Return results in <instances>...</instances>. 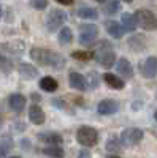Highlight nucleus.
<instances>
[{
    "instance_id": "21",
    "label": "nucleus",
    "mask_w": 157,
    "mask_h": 158,
    "mask_svg": "<svg viewBox=\"0 0 157 158\" xmlns=\"http://www.w3.org/2000/svg\"><path fill=\"white\" fill-rule=\"evenodd\" d=\"M57 40H59V43L62 46L70 44L73 41V32H72V29L70 27H62L60 32H59V35H57Z\"/></svg>"
},
{
    "instance_id": "24",
    "label": "nucleus",
    "mask_w": 157,
    "mask_h": 158,
    "mask_svg": "<svg viewBox=\"0 0 157 158\" xmlns=\"http://www.w3.org/2000/svg\"><path fill=\"white\" fill-rule=\"evenodd\" d=\"M129 46L132 48V51H135V52H140V51H145L146 49L145 40H143L141 36H138V35H135V36H132V38L129 40Z\"/></svg>"
},
{
    "instance_id": "8",
    "label": "nucleus",
    "mask_w": 157,
    "mask_h": 158,
    "mask_svg": "<svg viewBox=\"0 0 157 158\" xmlns=\"http://www.w3.org/2000/svg\"><path fill=\"white\" fill-rule=\"evenodd\" d=\"M119 111V104L114 100H102L97 104V112L100 115H113Z\"/></svg>"
},
{
    "instance_id": "2",
    "label": "nucleus",
    "mask_w": 157,
    "mask_h": 158,
    "mask_svg": "<svg viewBox=\"0 0 157 158\" xmlns=\"http://www.w3.org/2000/svg\"><path fill=\"white\" fill-rule=\"evenodd\" d=\"M94 59L97 60L98 65H102V67L105 68H110L114 65V60H116V52L113 49V44L110 41H107V40H103V41H100L94 51Z\"/></svg>"
},
{
    "instance_id": "5",
    "label": "nucleus",
    "mask_w": 157,
    "mask_h": 158,
    "mask_svg": "<svg viewBox=\"0 0 157 158\" xmlns=\"http://www.w3.org/2000/svg\"><path fill=\"white\" fill-rule=\"evenodd\" d=\"M67 19H68V15L63 10H52L49 11V15L46 18V27L49 32H56L65 24Z\"/></svg>"
},
{
    "instance_id": "34",
    "label": "nucleus",
    "mask_w": 157,
    "mask_h": 158,
    "mask_svg": "<svg viewBox=\"0 0 157 158\" xmlns=\"http://www.w3.org/2000/svg\"><path fill=\"white\" fill-rule=\"evenodd\" d=\"M80 158H90V156H89V155H87L86 152H83V153L80 155Z\"/></svg>"
},
{
    "instance_id": "25",
    "label": "nucleus",
    "mask_w": 157,
    "mask_h": 158,
    "mask_svg": "<svg viewBox=\"0 0 157 158\" xmlns=\"http://www.w3.org/2000/svg\"><path fill=\"white\" fill-rule=\"evenodd\" d=\"M122 146H124L122 141L117 138V136H110L108 141H107V146H105V147H107L108 152H119V150L122 149Z\"/></svg>"
},
{
    "instance_id": "13",
    "label": "nucleus",
    "mask_w": 157,
    "mask_h": 158,
    "mask_svg": "<svg viewBox=\"0 0 157 158\" xmlns=\"http://www.w3.org/2000/svg\"><path fill=\"white\" fill-rule=\"evenodd\" d=\"M116 71L124 77H129V79L133 77V67L130 65V62L125 57H121L116 62Z\"/></svg>"
},
{
    "instance_id": "3",
    "label": "nucleus",
    "mask_w": 157,
    "mask_h": 158,
    "mask_svg": "<svg viewBox=\"0 0 157 158\" xmlns=\"http://www.w3.org/2000/svg\"><path fill=\"white\" fill-rule=\"evenodd\" d=\"M76 141L80 142L83 147H92L98 142V133L94 127L83 125L76 130Z\"/></svg>"
},
{
    "instance_id": "30",
    "label": "nucleus",
    "mask_w": 157,
    "mask_h": 158,
    "mask_svg": "<svg viewBox=\"0 0 157 158\" xmlns=\"http://www.w3.org/2000/svg\"><path fill=\"white\" fill-rule=\"evenodd\" d=\"M30 6L35 10H45L48 6V0H30Z\"/></svg>"
},
{
    "instance_id": "12",
    "label": "nucleus",
    "mask_w": 157,
    "mask_h": 158,
    "mask_svg": "<svg viewBox=\"0 0 157 158\" xmlns=\"http://www.w3.org/2000/svg\"><path fill=\"white\" fill-rule=\"evenodd\" d=\"M38 139L46 142L48 146H60L63 142V138L59 133H56V131H45V133H40L38 135Z\"/></svg>"
},
{
    "instance_id": "7",
    "label": "nucleus",
    "mask_w": 157,
    "mask_h": 158,
    "mask_svg": "<svg viewBox=\"0 0 157 158\" xmlns=\"http://www.w3.org/2000/svg\"><path fill=\"white\" fill-rule=\"evenodd\" d=\"M98 35V27L95 24H81L80 25V43L83 46H89L95 41Z\"/></svg>"
},
{
    "instance_id": "10",
    "label": "nucleus",
    "mask_w": 157,
    "mask_h": 158,
    "mask_svg": "<svg viewBox=\"0 0 157 158\" xmlns=\"http://www.w3.org/2000/svg\"><path fill=\"white\" fill-rule=\"evenodd\" d=\"M140 68H141V73L145 77H148V79L155 77L157 76V57L149 56L145 60V63H143V67H140Z\"/></svg>"
},
{
    "instance_id": "39",
    "label": "nucleus",
    "mask_w": 157,
    "mask_h": 158,
    "mask_svg": "<svg viewBox=\"0 0 157 158\" xmlns=\"http://www.w3.org/2000/svg\"><path fill=\"white\" fill-rule=\"evenodd\" d=\"M154 118H155V120H157V111L154 112Z\"/></svg>"
},
{
    "instance_id": "26",
    "label": "nucleus",
    "mask_w": 157,
    "mask_h": 158,
    "mask_svg": "<svg viewBox=\"0 0 157 158\" xmlns=\"http://www.w3.org/2000/svg\"><path fill=\"white\" fill-rule=\"evenodd\" d=\"M121 11V2L119 0H107L105 3V13L107 15H116Z\"/></svg>"
},
{
    "instance_id": "28",
    "label": "nucleus",
    "mask_w": 157,
    "mask_h": 158,
    "mask_svg": "<svg viewBox=\"0 0 157 158\" xmlns=\"http://www.w3.org/2000/svg\"><path fill=\"white\" fill-rule=\"evenodd\" d=\"M0 70L5 73H10L13 70V62L8 57H5L3 54H0Z\"/></svg>"
},
{
    "instance_id": "29",
    "label": "nucleus",
    "mask_w": 157,
    "mask_h": 158,
    "mask_svg": "<svg viewBox=\"0 0 157 158\" xmlns=\"http://www.w3.org/2000/svg\"><path fill=\"white\" fill-rule=\"evenodd\" d=\"M19 44H21V41H13V43H5L2 48H3V49H7V51L15 52V54H21L24 48H16V46H19Z\"/></svg>"
},
{
    "instance_id": "19",
    "label": "nucleus",
    "mask_w": 157,
    "mask_h": 158,
    "mask_svg": "<svg viewBox=\"0 0 157 158\" xmlns=\"http://www.w3.org/2000/svg\"><path fill=\"white\" fill-rule=\"evenodd\" d=\"M59 87V82L52 76H45L40 79V89L45 92H56Z\"/></svg>"
},
{
    "instance_id": "22",
    "label": "nucleus",
    "mask_w": 157,
    "mask_h": 158,
    "mask_svg": "<svg viewBox=\"0 0 157 158\" xmlns=\"http://www.w3.org/2000/svg\"><path fill=\"white\" fill-rule=\"evenodd\" d=\"M43 153L51 158H63L65 156V150L60 146H48L43 149Z\"/></svg>"
},
{
    "instance_id": "16",
    "label": "nucleus",
    "mask_w": 157,
    "mask_h": 158,
    "mask_svg": "<svg viewBox=\"0 0 157 158\" xmlns=\"http://www.w3.org/2000/svg\"><path fill=\"white\" fill-rule=\"evenodd\" d=\"M121 24L125 32H135L137 27H138V22H137V18L132 13H124L122 18H121Z\"/></svg>"
},
{
    "instance_id": "17",
    "label": "nucleus",
    "mask_w": 157,
    "mask_h": 158,
    "mask_svg": "<svg viewBox=\"0 0 157 158\" xmlns=\"http://www.w3.org/2000/svg\"><path fill=\"white\" fill-rule=\"evenodd\" d=\"M103 79H105V82H107V85H110L114 90H122L124 85H125L122 79L117 76V74H114V73H105Z\"/></svg>"
},
{
    "instance_id": "9",
    "label": "nucleus",
    "mask_w": 157,
    "mask_h": 158,
    "mask_svg": "<svg viewBox=\"0 0 157 158\" xmlns=\"http://www.w3.org/2000/svg\"><path fill=\"white\" fill-rule=\"evenodd\" d=\"M70 85L78 92H86L89 89V82L86 81V77L78 71H70Z\"/></svg>"
},
{
    "instance_id": "11",
    "label": "nucleus",
    "mask_w": 157,
    "mask_h": 158,
    "mask_svg": "<svg viewBox=\"0 0 157 158\" xmlns=\"http://www.w3.org/2000/svg\"><path fill=\"white\" fill-rule=\"evenodd\" d=\"M29 120L33 125H43L46 120V115L43 112V109L38 106V104H32L29 108Z\"/></svg>"
},
{
    "instance_id": "23",
    "label": "nucleus",
    "mask_w": 157,
    "mask_h": 158,
    "mask_svg": "<svg viewBox=\"0 0 157 158\" xmlns=\"http://www.w3.org/2000/svg\"><path fill=\"white\" fill-rule=\"evenodd\" d=\"M13 149V139L10 136L0 138V156H7Z\"/></svg>"
},
{
    "instance_id": "6",
    "label": "nucleus",
    "mask_w": 157,
    "mask_h": 158,
    "mask_svg": "<svg viewBox=\"0 0 157 158\" xmlns=\"http://www.w3.org/2000/svg\"><path fill=\"white\" fill-rule=\"evenodd\" d=\"M143 136H145L143 130L135 128V127H130V128H125L122 133H121V141H122L124 146H127V147H133V146H137V144L141 142Z\"/></svg>"
},
{
    "instance_id": "36",
    "label": "nucleus",
    "mask_w": 157,
    "mask_h": 158,
    "mask_svg": "<svg viewBox=\"0 0 157 158\" xmlns=\"http://www.w3.org/2000/svg\"><path fill=\"white\" fill-rule=\"evenodd\" d=\"M95 2H98V3H103V2H107V0H95Z\"/></svg>"
},
{
    "instance_id": "1",
    "label": "nucleus",
    "mask_w": 157,
    "mask_h": 158,
    "mask_svg": "<svg viewBox=\"0 0 157 158\" xmlns=\"http://www.w3.org/2000/svg\"><path fill=\"white\" fill-rule=\"evenodd\" d=\"M30 59L35 60L41 67H52V68H62L65 65V59L56 51L45 49V48H32L30 49Z\"/></svg>"
},
{
    "instance_id": "4",
    "label": "nucleus",
    "mask_w": 157,
    "mask_h": 158,
    "mask_svg": "<svg viewBox=\"0 0 157 158\" xmlns=\"http://www.w3.org/2000/svg\"><path fill=\"white\" fill-rule=\"evenodd\" d=\"M135 18H137V22L138 25L143 29V30H157V16L154 15L152 11L149 10H138L135 13Z\"/></svg>"
},
{
    "instance_id": "31",
    "label": "nucleus",
    "mask_w": 157,
    "mask_h": 158,
    "mask_svg": "<svg viewBox=\"0 0 157 158\" xmlns=\"http://www.w3.org/2000/svg\"><path fill=\"white\" fill-rule=\"evenodd\" d=\"M89 84L92 87H97V73L95 71H90L89 73Z\"/></svg>"
},
{
    "instance_id": "37",
    "label": "nucleus",
    "mask_w": 157,
    "mask_h": 158,
    "mask_svg": "<svg viewBox=\"0 0 157 158\" xmlns=\"http://www.w3.org/2000/svg\"><path fill=\"white\" fill-rule=\"evenodd\" d=\"M124 2H125V3H132V2H133V0H124Z\"/></svg>"
},
{
    "instance_id": "35",
    "label": "nucleus",
    "mask_w": 157,
    "mask_h": 158,
    "mask_svg": "<svg viewBox=\"0 0 157 158\" xmlns=\"http://www.w3.org/2000/svg\"><path fill=\"white\" fill-rule=\"evenodd\" d=\"M108 158H121V156H117V155H110Z\"/></svg>"
},
{
    "instance_id": "15",
    "label": "nucleus",
    "mask_w": 157,
    "mask_h": 158,
    "mask_svg": "<svg viewBox=\"0 0 157 158\" xmlns=\"http://www.w3.org/2000/svg\"><path fill=\"white\" fill-rule=\"evenodd\" d=\"M18 71H19L21 77L27 79V81H32V79H35L38 76V70L30 63H21L18 67Z\"/></svg>"
},
{
    "instance_id": "18",
    "label": "nucleus",
    "mask_w": 157,
    "mask_h": 158,
    "mask_svg": "<svg viewBox=\"0 0 157 158\" xmlns=\"http://www.w3.org/2000/svg\"><path fill=\"white\" fill-rule=\"evenodd\" d=\"M107 32L113 36V38H122L124 36V27H122V24L119 22H116V21H108L107 22Z\"/></svg>"
},
{
    "instance_id": "40",
    "label": "nucleus",
    "mask_w": 157,
    "mask_h": 158,
    "mask_svg": "<svg viewBox=\"0 0 157 158\" xmlns=\"http://www.w3.org/2000/svg\"><path fill=\"white\" fill-rule=\"evenodd\" d=\"M0 18H2V6H0Z\"/></svg>"
},
{
    "instance_id": "33",
    "label": "nucleus",
    "mask_w": 157,
    "mask_h": 158,
    "mask_svg": "<svg viewBox=\"0 0 157 158\" xmlns=\"http://www.w3.org/2000/svg\"><path fill=\"white\" fill-rule=\"evenodd\" d=\"M32 98H33L35 101H38V100H41V97L38 95V94H32Z\"/></svg>"
},
{
    "instance_id": "38",
    "label": "nucleus",
    "mask_w": 157,
    "mask_h": 158,
    "mask_svg": "<svg viewBox=\"0 0 157 158\" xmlns=\"http://www.w3.org/2000/svg\"><path fill=\"white\" fill-rule=\"evenodd\" d=\"M2 123H3V120H2V117H0V128H2Z\"/></svg>"
},
{
    "instance_id": "27",
    "label": "nucleus",
    "mask_w": 157,
    "mask_h": 158,
    "mask_svg": "<svg viewBox=\"0 0 157 158\" xmlns=\"http://www.w3.org/2000/svg\"><path fill=\"white\" fill-rule=\"evenodd\" d=\"M72 57L75 60L87 62L90 59H94V52H89V51H75V52H72Z\"/></svg>"
},
{
    "instance_id": "32",
    "label": "nucleus",
    "mask_w": 157,
    "mask_h": 158,
    "mask_svg": "<svg viewBox=\"0 0 157 158\" xmlns=\"http://www.w3.org/2000/svg\"><path fill=\"white\" fill-rule=\"evenodd\" d=\"M57 3L60 5H65V6H68V5H73V0H56Z\"/></svg>"
},
{
    "instance_id": "41",
    "label": "nucleus",
    "mask_w": 157,
    "mask_h": 158,
    "mask_svg": "<svg viewBox=\"0 0 157 158\" xmlns=\"http://www.w3.org/2000/svg\"><path fill=\"white\" fill-rule=\"evenodd\" d=\"M11 158H21V156H11Z\"/></svg>"
},
{
    "instance_id": "20",
    "label": "nucleus",
    "mask_w": 157,
    "mask_h": 158,
    "mask_svg": "<svg viewBox=\"0 0 157 158\" xmlns=\"http://www.w3.org/2000/svg\"><path fill=\"white\" fill-rule=\"evenodd\" d=\"M78 16L81 19H86V21H94L98 18V13L95 8H90V6H81L78 10Z\"/></svg>"
},
{
    "instance_id": "14",
    "label": "nucleus",
    "mask_w": 157,
    "mask_h": 158,
    "mask_svg": "<svg viewBox=\"0 0 157 158\" xmlns=\"http://www.w3.org/2000/svg\"><path fill=\"white\" fill-rule=\"evenodd\" d=\"M8 103H10V108L15 111V112H21L25 108L27 100H25V97L21 95V94H11L10 98H8Z\"/></svg>"
}]
</instances>
